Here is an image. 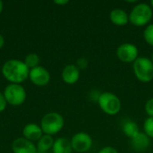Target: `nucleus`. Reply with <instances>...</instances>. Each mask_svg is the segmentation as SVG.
<instances>
[{"instance_id":"1","label":"nucleus","mask_w":153,"mask_h":153,"mask_svg":"<svg viewBox=\"0 0 153 153\" xmlns=\"http://www.w3.org/2000/svg\"><path fill=\"white\" fill-rule=\"evenodd\" d=\"M2 74L11 83L21 84L29 78L30 69L23 61L10 59L3 65Z\"/></svg>"},{"instance_id":"2","label":"nucleus","mask_w":153,"mask_h":153,"mask_svg":"<svg viewBox=\"0 0 153 153\" xmlns=\"http://www.w3.org/2000/svg\"><path fill=\"white\" fill-rule=\"evenodd\" d=\"M153 10L152 6L145 3H139L134 6L130 14L129 22L137 27L147 25L152 19Z\"/></svg>"},{"instance_id":"3","label":"nucleus","mask_w":153,"mask_h":153,"mask_svg":"<svg viewBox=\"0 0 153 153\" xmlns=\"http://www.w3.org/2000/svg\"><path fill=\"white\" fill-rule=\"evenodd\" d=\"M133 64L134 73L138 81L143 83H148L152 81L153 63L152 59L145 56H139Z\"/></svg>"},{"instance_id":"4","label":"nucleus","mask_w":153,"mask_h":153,"mask_svg":"<svg viewBox=\"0 0 153 153\" xmlns=\"http://www.w3.org/2000/svg\"><path fill=\"white\" fill-rule=\"evenodd\" d=\"M65 121L63 117L57 112H49L44 115L40 121L42 132L48 135L58 134L64 127Z\"/></svg>"},{"instance_id":"5","label":"nucleus","mask_w":153,"mask_h":153,"mask_svg":"<svg viewBox=\"0 0 153 153\" xmlns=\"http://www.w3.org/2000/svg\"><path fill=\"white\" fill-rule=\"evenodd\" d=\"M97 102L100 109L107 115L115 116L119 113L121 109L120 99L110 91L101 92Z\"/></svg>"},{"instance_id":"6","label":"nucleus","mask_w":153,"mask_h":153,"mask_svg":"<svg viewBox=\"0 0 153 153\" xmlns=\"http://www.w3.org/2000/svg\"><path fill=\"white\" fill-rule=\"evenodd\" d=\"M3 93L6 102L12 106H20L26 100V91L21 84L10 83L4 88Z\"/></svg>"},{"instance_id":"7","label":"nucleus","mask_w":153,"mask_h":153,"mask_svg":"<svg viewBox=\"0 0 153 153\" xmlns=\"http://www.w3.org/2000/svg\"><path fill=\"white\" fill-rule=\"evenodd\" d=\"M117 56L123 63H134L139 57V50L132 43H123L117 49Z\"/></svg>"},{"instance_id":"8","label":"nucleus","mask_w":153,"mask_h":153,"mask_svg":"<svg viewBox=\"0 0 153 153\" xmlns=\"http://www.w3.org/2000/svg\"><path fill=\"white\" fill-rule=\"evenodd\" d=\"M73 151L78 153L87 152L92 146V139L90 134L80 132L75 134L71 139Z\"/></svg>"},{"instance_id":"9","label":"nucleus","mask_w":153,"mask_h":153,"mask_svg":"<svg viewBox=\"0 0 153 153\" xmlns=\"http://www.w3.org/2000/svg\"><path fill=\"white\" fill-rule=\"evenodd\" d=\"M29 78L36 86L43 87L50 82V74L46 68L39 65L30 70Z\"/></svg>"},{"instance_id":"10","label":"nucleus","mask_w":153,"mask_h":153,"mask_svg":"<svg viewBox=\"0 0 153 153\" xmlns=\"http://www.w3.org/2000/svg\"><path fill=\"white\" fill-rule=\"evenodd\" d=\"M12 150L13 153H37L38 152L37 146L24 137L15 139L12 143Z\"/></svg>"},{"instance_id":"11","label":"nucleus","mask_w":153,"mask_h":153,"mask_svg":"<svg viewBox=\"0 0 153 153\" xmlns=\"http://www.w3.org/2000/svg\"><path fill=\"white\" fill-rule=\"evenodd\" d=\"M61 76L66 84H74L80 79V70L75 65H67L63 69Z\"/></svg>"},{"instance_id":"12","label":"nucleus","mask_w":153,"mask_h":153,"mask_svg":"<svg viewBox=\"0 0 153 153\" xmlns=\"http://www.w3.org/2000/svg\"><path fill=\"white\" fill-rule=\"evenodd\" d=\"M131 144L135 152H142L146 151L150 147L151 138L145 133L140 132L137 135H135L133 139H131Z\"/></svg>"},{"instance_id":"13","label":"nucleus","mask_w":153,"mask_h":153,"mask_svg":"<svg viewBox=\"0 0 153 153\" xmlns=\"http://www.w3.org/2000/svg\"><path fill=\"white\" fill-rule=\"evenodd\" d=\"M22 134L25 139L33 143L39 141L42 137L43 132L40 126H38L36 124H28L23 127Z\"/></svg>"},{"instance_id":"14","label":"nucleus","mask_w":153,"mask_h":153,"mask_svg":"<svg viewBox=\"0 0 153 153\" xmlns=\"http://www.w3.org/2000/svg\"><path fill=\"white\" fill-rule=\"evenodd\" d=\"M109 19L117 26H125L129 22V14L121 8H116L110 12Z\"/></svg>"},{"instance_id":"15","label":"nucleus","mask_w":153,"mask_h":153,"mask_svg":"<svg viewBox=\"0 0 153 153\" xmlns=\"http://www.w3.org/2000/svg\"><path fill=\"white\" fill-rule=\"evenodd\" d=\"M53 153H72L73 148L71 145V141L65 137L57 138L54 142Z\"/></svg>"},{"instance_id":"16","label":"nucleus","mask_w":153,"mask_h":153,"mask_svg":"<svg viewBox=\"0 0 153 153\" xmlns=\"http://www.w3.org/2000/svg\"><path fill=\"white\" fill-rule=\"evenodd\" d=\"M54 139L51 135L43 134L42 137L38 141L37 143V151L40 153L47 152L50 149L53 148L54 145Z\"/></svg>"},{"instance_id":"17","label":"nucleus","mask_w":153,"mask_h":153,"mask_svg":"<svg viewBox=\"0 0 153 153\" xmlns=\"http://www.w3.org/2000/svg\"><path fill=\"white\" fill-rule=\"evenodd\" d=\"M123 132L130 139H133L135 135H137L140 133L138 125L134 121H132V120H128L124 124Z\"/></svg>"},{"instance_id":"18","label":"nucleus","mask_w":153,"mask_h":153,"mask_svg":"<svg viewBox=\"0 0 153 153\" xmlns=\"http://www.w3.org/2000/svg\"><path fill=\"white\" fill-rule=\"evenodd\" d=\"M23 62L29 67V69L30 70L32 68H35V67L39 66V62H40V58L37 54L31 53V54H29V55H27L25 56V59H24Z\"/></svg>"},{"instance_id":"19","label":"nucleus","mask_w":153,"mask_h":153,"mask_svg":"<svg viewBox=\"0 0 153 153\" xmlns=\"http://www.w3.org/2000/svg\"><path fill=\"white\" fill-rule=\"evenodd\" d=\"M143 130L144 133L151 138L153 139V117H148L145 119L143 123Z\"/></svg>"},{"instance_id":"20","label":"nucleus","mask_w":153,"mask_h":153,"mask_svg":"<svg viewBox=\"0 0 153 153\" xmlns=\"http://www.w3.org/2000/svg\"><path fill=\"white\" fill-rule=\"evenodd\" d=\"M143 38L144 40L150 45L153 47V23L149 24L143 31Z\"/></svg>"},{"instance_id":"21","label":"nucleus","mask_w":153,"mask_h":153,"mask_svg":"<svg viewBox=\"0 0 153 153\" xmlns=\"http://www.w3.org/2000/svg\"><path fill=\"white\" fill-rule=\"evenodd\" d=\"M75 65L78 67L79 70H84V69H86V68L88 67V65H89V61H88V59L85 58V57H80V58L77 59L76 65Z\"/></svg>"},{"instance_id":"22","label":"nucleus","mask_w":153,"mask_h":153,"mask_svg":"<svg viewBox=\"0 0 153 153\" xmlns=\"http://www.w3.org/2000/svg\"><path fill=\"white\" fill-rule=\"evenodd\" d=\"M145 112L150 117H153V98L150 99L145 104Z\"/></svg>"},{"instance_id":"23","label":"nucleus","mask_w":153,"mask_h":153,"mask_svg":"<svg viewBox=\"0 0 153 153\" xmlns=\"http://www.w3.org/2000/svg\"><path fill=\"white\" fill-rule=\"evenodd\" d=\"M6 100L4 96V93L0 92V112L4 111L6 108Z\"/></svg>"},{"instance_id":"24","label":"nucleus","mask_w":153,"mask_h":153,"mask_svg":"<svg viewBox=\"0 0 153 153\" xmlns=\"http://www.w3.org/2000/svg\"><path fill=\"white\" fill-rule=\"evenodd\" d=\"M99 153H118L117 150L114 147H111V146H106L104 148H102Z\"/></svg>"},{"instance_id":"25","label":"nucleus","mask_w":153,"mask_h":153,"mask_svg":"<svg viewBox=\"0 0 153 153\" xmlns=\"http://www.w3.org/2000/svg\"><path fill=\"white\" fill-rule=\"evenodd\" d=\"M54 3H55L56 4L64 5V4H68V3H69V1H68V0H56V1H54Z\"/></svg>"},{"instance_id":"26","label":"nucleus","mask_w":153,"mask_h":153,"mask_svg":"<svg viewBox=\"0 0 153 153\" xmlns=\"http://www.w3.org/2000/svg\"><path fill=\"white\" fill-rule=\"evenodd\" d=\"M4 38L2 34H0V49L4 47Z\"/></svg>"},{"instance_id":"27","label":"nucleus","mask_w":153,"mask_h":153,"mask_svg":"<svg viewBox=\"0 0 153 153\" xmlns=\"http://www.w3.org/2000/svg\"><path fill=\"white\" fill-rule=\"evenodd\" d=\"M3 9H4V4H3V2L0 0V13H2Z\"/></svg>"},{"instance_id":"28","label":"nucleus","mask_w":153,"mask_h":153,"mask_svg":"<svg viewBox=\"0 0 153 153\" xmlns=\"http://www.w3.org/2000/svg\"><path fill=\"white\" fill-rule=\"evenodd\" d=\"M151 6H152V8H153V0L151 1Z\"/></svg>"},{"instance_id":"29","label":"nucleus","mask_w":153,"mask_h":153,"mask_svg":"<svg viewBox=\"0 0 153 153\" xmlns=\"http://www.w3.org/2000/svg\"><path fill=\"white\" fill-rule=\"evenodd\" d=\"M152 63H153V54H152Z\"/></svg>"},{"instance_id":"30","label":"nucleus","mask_w":153,"mask_h":153,"mask_svg":"<svg viewBox=\"0 0 153 153\" xmlns=\"http://www.w3.org/2000/svg\"><path fill=\"white\" fill-rule=\"evenodd\" d=\"M51 153H53V152H51Z\"/></svg>"}]
</instances>
